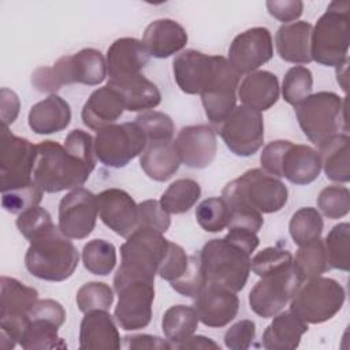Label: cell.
I'll use <instances>...</instances> for the list:
<instances>
[{
	"label": "cell",
	"instance_id": "39",
	"mask_svg": "<svg viewBox=\"0 0 350 350\" xmlns=\"http://www.w3.org/2000/svg\"><path fill=\"white\" fill-rule=\"evenodd\" d=\"M324 221L321 213L312 206H305L294 212L288 223V231L295 245L304 246L321 237Z\"/></svg>",
	"mask_w": 350,
	"mask_h": 350
},
{
	"label": "cell",
	"instance_id": "36",
	"mask_svg": "<svg viewBox=\"0 0 350 350\" xmlns=\"http://www.w3.org/2000/svg\"><path fill=\"white\" fill-rule=\"evenodd\" d=\"M59 328V325L49 320L30 317V321L19 339V346L25 350L67 349L66 342L57 335Z\"/></svg>",
	"mask_w": 350,
	"mask_h": 350
},
{
	"label": "cell",
	"instance_id": "59",
	"mask_svg": "<svg viewBox=\"0 0 350 350\" xmlns=\"http://www.w3.org/2000/svg\"><path fill=\"white\" fill-rule=\"evenodd\" d=\"M347 64H349V62L345 64V67H343V72H340L339 70H336V79H338V83H340V86H342V89L346 92L347 90Z\"/></svg>",
	"mask_w": 350,
	"mask_h": 350
},
{
	"label": "cell",
	"instance_id": "31",
	"mask_svg": "<svg viewBox=\"0 0 350 350\" xmlns=\"http://www.w3.org/2000/svg\"><path fill=\"white\" fill-rule=\"evenodd\" d=\"M174 142H150L139 156V165L148 178L156 182L171 179L180 167Z\"/></svg>",
	"mask_w": 350,
	"mask_h": 350
},
{
	"label": "cell",
	"instance_id": "14",
	"mask_svg": "<svg viewBox=\"0 0 350 350\" xmlns=\"http://www.w3.org/2000/svg\"><path fill=\"white\" fill-rule=\"evenodd\" d=\"M301 283L293 267L262 276L249 293L250 309L262 319L273 317L290 302Z\"/></svg>",
	"mask_w": 350,
	"mask_h": 350
},
{
	"label": "cell",
	"instance_id": "58",
	"mask_svg": "<svg viewBox=\"0 0 350 350\" xmlns=\"http://www.w3.org/2000/svg\"><path fill=\"white\" fill-rule=\"evenodd\" d=\"M176 349H220L216 342H213L211 338H206L204 335H193L180 345L176 346Z\"/></svg>",
	"mask_w": 350,
	"mask_h": 350
},
{
	"label": "cell",
	"instance_id": "46",
	"mask_svg": "<svg viewBox=\"0 0 350 350\" xmlns=\"http://www.w3.org/2000/svg\"><path fill=\"white\" fill-rule=\"evenodd\" d=\"M293 267V254L287 249L269 246L250 260V269L260 278L282 272Z\"/></svg>",
	"mask_w": 350,
	"mask_h": 350
},
{
	"label": "cell",
	"instance_id": "50",
	"mask_svg": "<svg viewBox=\"0 0 350 350\" xmlns=\"http://www.w3.org/2000/svg\"><path fill=\"white\" fill-rule=\"evenodd\" d=\"M52 226L53 221L51 213L38 205L19 213L16 217V227L27 241L33 239L36 235Z\"/></svg>",
	"mask_w": 350,
	"mask_h": 350
},
{
	"label": "cell",
	"instance_id": "48",
	"mask_svg": "<svg viewBox=\"0 0 350 350\" xmlns=\"http://www.w3.org/2000/svg\"><path fill=\"white\" fill-rule=\"evenodd\" d=\"M42 190L33 180L31 183L1 193V206L4 211L19 215L33 206H37L42 200Z\"/></svg>",
	"mask_w": 350,
	"mask_h": 350
},
{
	"label": "cell",
	"instance_id": "15",
	"mask_svg": "<svg viewBox=\"0 0 350 350\" xmlns=\"http://www.w3.org/2000/svg\"><path fill=\"white\" fill-rule=\"evenodd\" d=\"M118 305L113 317L126 331L145 328L152 320V304L154 299V283L146 280H130L115 290Z\"/></svg>",
	"mask_w": 350,
	"mask_h": 350
},
{
	"label": "cell",
	"instance_id": "41",
	"mask_svg": "<svg viewBox=\"0 0 350 350\" xmlns=\"http://www.w3.org/2000/svg\"><path fill=\"white\" fill-rule=\"evenodd\" d=\"M323 242L329 269L347 272L350 268V224L343 221L334 226Z\"/></svg>",
	"mask_w": 350,
	"mask_h": 350
},
{
	"label": "cell",
	"instance_id": "23",
	"mask_svg": "<svg viewBox=\"0 0 350 350\" xmlns=\"http://www.w3.org/2000/svg\"><path fill=\"white\" fill-rule=\"evenodd\" d=\"M124 100L118 89L105 85L92 92L82 107L81 118L83 124L98 131L100 129L113 124L124 112Z\"/></svg>",
	"mask_w": 350,
	"mask_h": 350
},
{
	"label": "cell",
	"instance_id": "27",
	"mask_svg": "<svg viewBox=\"0 0 350 350\" xmlns=\"http://www.w3.org/2000/svg\"><path fill=\"white\" fill-rule=\"evenodd\" d=\"M312 25L298 21L282 25L275 36L278 55L282 60L293 64H308L312 60L310 36Z\"/></svg>",
	"mask_w": 350,
	"mask_h": 350
},
{
	"label": "cell",
	"instance_id": "55",
	"mask_svg": "<svg viewBox=\"0 0 350 350\" xmlns=\"http://www.w3.org/2000/svg\"><path fill=\"white\" fill-rule=\"evenodd\" d=\"M29 317H40L62 327L66 321V310L63 305L55 299H38L29 312Z\"/></svg>",
	"mask_w": 350,
	"mask_h": 350
},
{
	"label": "cell",
	"instance_id": "7",
	"mask_svg": "<svg viewBox=\"0 0 350 350\" xmlns=\"http://www.w3.org/2000/svg\"><path fill=\"white\" fill-rule=\"evenodd\" d=\"M260 163L267 174L286 178L294 185H309L321 172V160L316 149L287 139L268 142L262 148Z\"/></svg>",
	"mask_w": 350,
	"mask_h": 350
},
{
	"label": "cell",
	"instance_id": "11",
	"mask_svg": "<svg viewBox=\"0 0 350 350\" xmlns=\"http://www.w3.org/2000/svg\"><path fill=\"white\" fill-rule=\"evenodd\" d=\"M260 213L279 212L288 200L287 186L262 168H252L224 186Z\"/></svg>",
	"mask_w": 350,
	"mask_h": 350
},
{
	"label": "cell",
	"instance_id": "44",
	"mask_svg": "<svg viewBox=\"0 0 350 350\" xmlns=\"http://www.w3.org/2000/svg\"><path fill=\"white\" fill-rule=\"evenodd\" d=\"M113 290L104 282H88L77 291V306L82 313L108 310L113 304Z\"/></svg>",
	"mask_w": 350,
	"mask_h": 350
},
{
	"label": "cell",
	"instance_id": "53",
	"mask_svg": "<svg viewBox=\"0 0 350 350\" xmlns=\"http://www.w3.org/2000/svg\"><path fill=\"white\" fill-rule=\"evenodd\" d=\"M256 338V324L252 320H241L231 325L224 334V345L231 350H246Z\"/></svg>",
	"mask_w": 350,
	"mask_h": 350
},
{
	"label": "cell",
	"instance_id": "10",
	"mask_svg": "<svg viewBox=\"0 0 350 350\" xmlns=\"http://www.w3.org/2000/svg\"><path fill=\"white\" fill-rule=\"evenodd\" d=\"M148 139L135 122L113 123L100 129L94 138L96 157L107 167L123 168L145 150Z\"/></svg>",
	"mask_w": 350,
	"mask_h": 350
},
{
	"label": "cell",
	"instance_id": "4",
	"mask_svg": "<svg viewBox=\"0 0 350 350\" xmlns=\"http://www.w3.org/2000/svg\"><path fill=\"white\" fill-rule=\"evenodd\" d=\"M107 77V60L94 48L60 57L52 67H38L31 74V83L38 92L55 94L63 85L82 83L96 86Z\"/></svg>",
	"mask_w": 350,
	"mask_h": 350
},
{
	"label": "cell",
	"instance_id": "45",
	"mask_svg": "<svg viewBox=\"0 0 350 350\" xmlns=\"http://www.w3.org/2000/svg\"><path fill=\"white\" fill-rule=\"evenodd\" d=\"M145 133L148 144L150 142H171L175 126L172 119L159 111H144L137 115L134 120Z\"/></svg>",
	"mask_w": 350,
	"mask_h": 350
},
{
	"label": "cell",
	"instance_id": "56",
	"mask_svg": "<svg viewBox=\"0 0 350 350\" xmlns=\"http://www.w3.org/2000/svg\"><path fill=\"white\" fill-rule=\"evenodd\" d=\"M124 349H154V350H168L172 349V345L168 340H164L154 335L148 334H135V335H126L123 338Z\"/></svg>",
	"mask_w": 350,
	"mask_h": 350
},
{
	"label": "cell",
	"instance_id": "3",
	"mask_svg": "<svg viewBox=\"0 0 350 350\" xmlns=\"http://www.w3.org/2000/svg\"><path fill=\"white\" fill-rule=\"evenodd\" d=\"M170 239L150 227H137L120 246L122 261L113 276V288L130 280L154 283L159 267L168 249Z\"/></svg>",
	"mask_w": 350,
	"mask_h": 350
},
{
	"label": "cell",
	"instance_id": "1",
	"mask_svg": "<svg viewBox=\"0 0 350 350\" xmlns=\"http://www.w3.org/2000/svg\"><path fill=\"white\" fill-rule=\"evenodd\" d=\"M29 242L25 265L34 278L46 282H63L77 269L79 253L57 226L53 224Z\"/></svg>",
	"mask_w": 350,
	"mask_h": 350
},
{
	"label": "cell",
	"instance_id": "18",
	"mask_svg": "<svg viewBox=\"0 0 350 350\" xmlns=\"http://www.w3.org/2000/svg\"><path fill=\"white\" fill-rule=\"evenodd\" d=\"M219 63L217 55H206L196 49L180 52L172 62L174 78L186 94H201L211 83Z\"/></svg>",
	"mask_w": 350,
	"mask_h": 350
},
{
	"label": "cell",
	"instance_id": "54",
	"mask_svg": "<svg viewBox=\"0 0 350 350\" xmlns=\"http://www.w3.org/2000/svg\"><path fill=\"white\" fill-rule=\"evenodd\" d=\"M265 5L269 15L284 25L297 21L304 11V3L299 0H269Z\"/></svg>",
	"mask_w": 350,
	"mask_h": 350
},
{
	"label": "cell",
	"instance_id": "20",
	"mask_svg": "<svg viewBox=\"0 0 350 350\" xmlns=\"http://www.w3.org/2000/svg\"><path fill=\"white\" fill-rule=\"evenodd\" d=\"M96 202L101 221L115 234L127 238L138 227V204L127 191L105 189L96 196Z\"/></svg>",
	"mask_w": 350,
	"mask_h": 350
},
{
	"label": "cell",
	"instance_id": "51",
	"mask_svg": "<svg viewBox=\"0 0 350 350\" xmlns=\"http://www.w3.org/2000/svg\"><path fill=\"white\" fill-rule=\"evenodd\" d=\"M189 260H190V256L186 254L185 249L180 245L170 241L168 249L159 267L157 275L161 279L171 283L185 273V271L189 267Z\"/></svg>",
	"mask_w": 350,
	"mask_h": 350
},
{
	"label": "cell",
	"instance_id": "42",
	"mask_svg": "<svg viewBox=\"0 0 350 350\" xmlns=\"http://www.w3.org/2000/svg\"><path fill=\"white\" fill-rule=\"evenodd\" d=\"M196 219L206 232H220L230 223V209L221 197H209L196 208Z\"/></svg>",
	"mask_w": 350,
	"mask_h": 350
},
{
	"label": "cell",
	"instance_id": "40",
	"mask_svg": "<svg viewBox=\"0 0 350 350\" xmlns=\"http://www.w3.org/2000/svg\"><path fill=\"white\" fill-rule=\"evenodd\" d=\"M85 269L97 276H107L116 265V249L105 239H92L82 249Z\"/></svg>",
	"mask_w": 350,
	"mask_h": 350
},
{
	"label": "cell",
	"instance_id": "13",
	"mask_svg": "<svg viewBox=\"0 0 350 350\" xmlns=\"http://www.w3.org/2000/svg\"><path fill=\"white\" fill-rule=\"evenodd\" d=\"M37 149L29 139L12 134L8 126L1 129L0 190L1 193L33 182Z\"/></svg>",
	"mask_w": 350,
	"mask_h": 350
},
{
	"label": "cell",
	"instance_id": "37",
	"mask_svg": "<svg viewBox=\"0 0 350 350\" xmlns=\"http://www.w3.org/2000/svg\"><path fill=\"white\" fill-rule=\"evenodd\" d=\"M201 197V186L191 178H180L172 182L160 197L161 206L172 215L190 211Z\"/></svg>",
	"mask_w": 350,
	"mask_h": 350
},
{
	"label": "cell",
	"instance_id": "24",
	"mask_svg": "<svg viewBox=\"0 0 350 350\" xmlns=\"http://www.w3.org/2000/svg\"><path fill=\"white\" fill-rule=\"evenodd\" d=\"M187 40V33L180 23L170 18H161L145 27L141 41L150 56L167 59L180 52L186 46Z\"/></svg>",
	"mask_w": 350,
	"mask_h": 350
},
{
	"label": "cell",
	"instance_id": "19",
	"mask_svg": "<svg viewBox=\"0 0 350 350\" xmlns=\"http://www.w3.org/2000/svg\"><path fill=\"white\" fill-rule=\"evenodd\" d=\"M172 142L180 163L189 168H206L216 157V130L209 124L186 126Z\"/></svg>",
	"mask_w": 350,
	"mask_h": 350
},
{
	"label": "cell",
	"instance_id": "5",
	"mask_svg": "<svg viewBox=\"0 0 350 350\" xmlns=\"http://www.w3.org/2000/svg\"><path fill=\"white\" fill-rule=\"evenodd\" d=\"M250 256L247 249L227 235L208 241L198 254L206 283L234 293L241 291L249 279Z\"/></svg>",
	"mask_w": 350,
	"mask_h": 350
},
{
	"label": "cell",
	"instance_id": "49",
	"mask_svg": "<svg viewBox=\"0 0 350 350\" xmlns=\"http://www.w3.org/2000/svg\"><path fill=\"white\" fill-rule=\"evenodd\" d=\"M205 283L206 280L201 268L200 257L196 254H191L189 260V267L185 271V273L176 280L171 282L170 284L176 293L182 294L183 297L196 298V295L201 291Z\"/></svg>",
	"mask_w": 350,
	"mask_h": 350
},
{
	"label": "cell",
	"instance_id": "38",
	"mask_svg": "<svg viewBox=\"0 0 350 350\" xmlns=\"http://www.w3.org/2000/svg\"><path fill=\"white\" fill-rule=\"evenodd\" d=\"M293 268L301 282L329 271L324 242L319 238L299 246L295 258H293Z\"/></svg>",
	"mask_w": 350,
	"mask_h": 350
},
{
	"label": "cell",
	"instance_id": "2",
	"mask_svg": "<svg viewBox=\"0 0 350 350\" xmlns=\"http://www.w3.org/2000/svg\"><path fill=\"white\" fill-rule=\"evenodd\" d=\"M36 149L33 180L44 193L81 187L94 170L56 141H42Z\"/></svg>",
	"mask_w": 350,
	"mask_h": 350
},
{
	"label": "cell",
	"instance_id": "29",
	"mask_svg": "<svg viewBox=\"0 0 350 350\" xmlns=\"http://www.w3.org/2000/svg\"><path fill=\"white\" fill-rule=\"evenodd\" d=\"M308 329V323L291 310L279 312L265 328L261 345L267 350H293L299 346L301 338Z\"/></svg>",
	"mask_w": 350,
	"mask_h": 350
},
{
	"label": "cell",
	"instance_id": "34",
	"mask_svg": "<svg viewBox=\"0 0 350 350\" xmlns=\"http://www.w3.org/2000/svg\"><path fill=\"white\" fill-rule=\"evenodd\" d=\"M238 85L239 77H235L226 79L200 94L205 115L212 124H220L237 107Z\"/></svg>",
	"mask_w": 350,
	"mask_h": 350
},
{
	"label": "cell",
	"instance_id": "12",
	"mask_svg": "<svg viewBox=\"0 0 350 350\" xmlns=\"http://www.w3.org/2000/svg\"><path fill=\"white\" fill-rule=\"evenodd\" d=\"M216 127V133H219L226 146L235 156H253L264 144L262 113L250 107H235Z\"/></svg>",
	"mask_w": 350,
	"mask_h": 350
},
{
	"label": "cell",
	"instance_id": "17",
	"mask_svg": "<svg viewBox=\"0 0 350 350\" xmlns=\"http://www.w3.org/2000/svg\"><path fill=\"white\" fill-rule=\"evenodd\" d=\"M273 56L272 36L267 27H252L238 34L228 48V63L239 74H250Z\"/></svg>",
	"mask_w": 350,
	"mask_h": 350
},
{
	"label": "cell",
	"instance_id": "22",
	"mask_svg": "<svg viewBox=\"0 0 350 350\" xmlns=\"http://www.w3.org/2000/svg\"><path fill=\"white\" fill-rule=\"evenodd\" d=\"M150 55L138 38L123 37L115 40L107 51L108 83H120L141 74Z\"/></svg>",
	"mask_w": 350,
	"mask_h": 350
},
{
	"label": "cell",
	"instance_id": "9",
	"mask_svg": "<svg viewBox=\"0 0 350 350\" xmlns=\"http://www.w3.org/2000/svg\"><path fill=\"white\" fill-rule=\"evenodd\" d=\"M294 108L301 130L314 145L338 134L346 123V101L334 92L310 94Z\"/></svg>",
	"mask_w": 350,
	"mask_h": 350
},
{
	"label": "cell",
	"instance_id": "32",
	"mask_svg": "<svg viewBox=\"0 0 350 350\" xmlns=\"http://www.w3.org/2000/svg\"><path fill=\"white\" fill-rule=\"evenodd\" d=\"M37 301L38 293L36 288L15 278H0V317L26 316Z\"/></svg>",
	"mask_w": 350,
	"mask_h": 350
},
{
	"label": "cell",
	"instance_id": "6",
	"mask_svg": "<svg viewBox=\"0 0 350 350\" xmlns=\"http://www.w3.org/2000/svg\"><path fill=\"white\" fill-rule=\"evenodd\" d=\"M349 11L350 4L347 1H331L328 4L327 11L312 27V60L327 67H338L347 60L350 45Z\"/></svg>",
	"mask_w": 350,
	"mask_h": 350
},
{
	"label": "cell",
	"instance_id": "57",
	"mask_svg": "<svg viewBox=\"0 0 350 350\" xmlns=\"http://www.w3.org/2000/svg\"><path fill=\"white\" fill-rule=\"evenodd\" d=\"M19 98L15 92L3 88L0 92V109H1V122L3 126H10L15 122L19 113Z\"/></svg>",
	"mask_w": 350,
	"mask_h": 350
},
{
	"label": "cell",
	"instance_id": "35",
	"mask_svg": "<svg viewBox=\"0 0 350 350\" xmlns=\"http://www.w3.org/2000/svg\"><path fill=\"white\" fill-rule=\"evenodd\" d=\"M200 319L194 306L174 305L168 308L161 319V329L165 339L176 349L178 345L189 339L197 331Z\"/></svg>",
	"mask_w": 350,
	"mask_h": 350
},
{
	"label": "cell",
	"instance_id": "47",
	"mask_svg": "<svg viewBox=\"0 0 350 350\" xmlns=\"http://www.w3.org/2000/svg\"><path fill=\"white\" fill-rule=\"evenodd\" d=\"M317 206L328 219L345 217L350 211V191L346 186L324 187L317 197Z\"/></svg>",
	"mask_w": 350,
	"mask_h": 350
},
{
	"label": "cell",
	"instance_id": "21",
	"mask_svg": "<svg viewBox=\"0 0 350 350\" xmlns=\"http://www.w3.org/2000/svg\"><path fill=\"white\" fill-rule=\"evenodd\" d=\"M194 309L200 321L211 328H220L235 319L239 310L237 293L215 284L205 283L194 298Z\"/></svg>",
	"mask_w": 350,
	"mask_h": 350
},
{
	"label": "cell",
	"instance_id": "43",
	"mask_svg": "<svg viewBox=\"0 0 350 350\" xmlns=\"http://www.w3.org/2000/svg\"><path fill=\"white\" fill-rule=\"evenodd\" d=\"M312 89L313 75L308 67L294 66L287 70L282 83V94L286 103L295 107L310 96Z\"/></svg>",
	"mask_w": 350,
	"mask_h": 350
},
{
	"label": "cell",
	"instance_id": "16",
	"mask_svg": "<svg viewBox=\"0 0 350 350\" xmlns=\"http://www.w3.org/2000/svg\"><path fill=\"white\" fill-rule=\"evenodd\" d=\"M97 215L96 196L88 189L77 187L59 202L57 227L70 239H83L93 232Z\"/></svg>",
	"mask_w": 350,
	"mask_h": 350
},
{
	"label": "cell",
	"instance_id": "28",
	"mask_svg": "<svg viewBox=\"0 0 350 350\" xmlns=\"http://www.w3.org/2000/svg\"><path fill=\"white\" fill-rule=\"evenodd\" d=\"M71 122L70 104L57 94H49L46 98L34 104L27 116L29 127L40 135L55 134Z\"/></svg>",
	"mask_w": 350,
	"mask_h": 350
},
{
	"label": "cell",
	"instance_id": "30",
	"mask_svg": "<svg viewBox=\"0 0 350 350\" xmlns=\"http://www.w3.org/2000/svg\"><path fill=\"white\" fill-rule=\"evenodd\" d=\"M349 145L350 138L346 133H338L317 145L321 170H324L325 176L332 182L347 183L350 180Z\"/></svg>",
	"mask_w": 350,
	"mask_h": 350
},
{
	"label": "cell",
	"instance_id": "26",
	"mask_svg": "<svg viewBox=\"0 0 350 350\" xmlns=\"http://www.w3.org/2000/svg\"><path fill=\"white\" fill-rule=\"evenodd\" d=\"M280 88L278 77L267 70H256L238 85V97L242 105L264 112L279 100Z\"/></svg>",
	"mask_w": 350,
	"mask_h": 350
},
{
	"label": "cell",
	"instance_id": "52",
	"mask_svg": "<svg viewBox=\"0 0 350 350\" xmlns=\"http://www.w3.org/2000/svg\"><path fill=\"white\" fill-rule=\"evenodd\" d=\"M171 226L170 213L157 200H145L138 204V227H150L167 232Z\"/></svg>",
	"mask_w": 350,
	"mask_h": 350
},
{
	"label": "cell",
	"instance_id": "8",
	"mask_svg": "<svg viewBox=\"0 0 350 350\" xmlns=\"http://www.w3.org/2000/svg\"><path fill=\"white\" fill-rule=\"evenodd\" d=\"M345 299L343 286L335 279L320 275L299 284L290 299V310L308 324H321L342 309Z\"/></svg>",
	"mask_w": 350,
	"mask_h": 350
},
{
	"label": "cell",
	"instance_id": "33",
	"mask_svg": "<svg viewBox=\"0 0 350 350\" xmlns=\"http://www.w3.org/2000/svg\"><path fill=\"white\" fill-rule=\"evenodd\" d=\"M120 92L126 111L144 112L156 108L161 103L159 88L142 74L120 83H107Z\"/></svg>",
	"mask_w": 350,
	"mask_h": 350
},
{
	"label": "cell",
	"instance_id": "25",
	"mask_svg": "<svg viewBox=\"0 0 350 350\" xmlns=\"http://www.w3.org/2000/svg\"><path fill=\"white\" fill-rule=\"evenodd\" d=\"M120 335L113 317L107 310H92L85 313L79 327L81 350H118Z\"/></svg>",
	"mask_w": 350,
	"mask_h": 350
}]
</instances>
